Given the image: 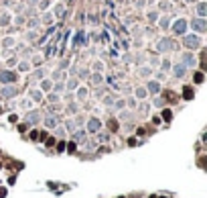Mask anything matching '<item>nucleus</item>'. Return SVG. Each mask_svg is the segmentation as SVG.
<instances>
[{
	"instance_id": "f257e3e1",
	"label": "nucleus",
	"mask_w": 207,
	"mask_h": 198,
	"mask_svg": "<svg viewBox=\"0 0 207 198\" xmlns=\"http://www.w3.org/2000/svg\"><path fill=\"white\" fill-rule=\"evenodd\" d=\"M101 131V121L97 117H92V119L85 121V133H92V135H97Z\"/></svg>"
},
{
	"instance_id": "f03ea898",
	"label": "nucleus",
	"mask_w": 207,
	"mask_h": 198,
	"mask_svg": "<svg viewBox=\"0 0 207 198\" xmlns=\"http://www.w3.org/2000/svg\"><path fill=\"white\" fill-rule=\"evenodd\" d=\"M173 49H177V43L173 39H169V37H164V39H160L156 43V51L159 53H167V51H173Z\"/></svg>"
},
{
	"instance_id": "7ed1b4c3",
	"label": "nucleus",
	"mask_w": 207,
	"mask_h": 198,
	"mask_svg": "<svg viewBox=\"0 0 207 198\" xmlns=\"http://www.w3.org/2000/svg\"><path fill=\"white\" fill-rule=\"evenodd\" d=\"M16 80H19V76H16V72H12V69H4V72H0V82H2L4 86L14 84Z\"/></svg>"
},
{
	"instance_id": "20e7f679",
	"label": "nucleus",
	"mask_w": 207,
	"mask_h": 198,
	"mask_svg": "<svg viewBox=\"0 0 207 198\" xmlns=\"http://www.w3.org/2000/svg\"><path fill=\"white\" fill-rule=\"evenodd\" d=\"M183 45L187 49H199L201 47V39L197 35H187V37H183Z\"/></svg>"
},
{
	"instance_id": "39448f33",
	"label": "nucleus",
	"mask_w": 207,
	"mask_h": 198,
	"mask_svg": "<svg viewBox=\"0 0 207 198\" xmlns=\"http://www.w3.org/2000/svg\"><path fill=\"white\" fill-rule=\"evenodd\" d=\"M185 31H187V20L185 19H179L173 23V33L175 35H185Z\"/></svg>"
},
{
	"instance_id": "423d86ee",
	"label": "nucleus",
	"mask_w": 207,
	"mask_h": 198,
	"mask_svg": "<svg viewBox=\"0 0 207 198\" xmlns=\"http://www.w3.org/2000/svg\"><path fill=\"white\" fill-rule=\"evenodd\" d=\"M191 29H195L197 31V33H205L207 31V23H205V19H193L191 20Z\"/></svg>"
},
{
	"instance_id": "0eeeda50",
	"label": "nucleus",
	"mask_w": 207,
	"mask_h": 198,
	"mask_svg": "<svg viewBox=\"0 0 207 198\" xmlns=\"http://www.w3.org/2000/svg\"><path fill=\"white\" fill-rule=\"evenodd\" d=\"M16 94H19V90H16L14 84L4 86V88H2V96H4V98H16Z\"/></svg>"
},
{
	"instance_id": "6e6552de",
	"label": "nucleus",
	"mask_w": 207,
	"mask_h": 198,
	"mask_svg": "<svg viewBox=\"0 0 207 198\" xmlns=\"http://www.w3.org/2000/svg\"><path fill=\"white\" fill-rule=\"evenodd\" d=\"M29 100L31 102H41L43 100V92L37 88H29Z\"/></svg>"
},
{
	"instance_id": "1a4fd4ad",
	"label": "nucleus",
	"mask_w": 207,
	"mask_h": 198,
	"mask_svg": "<svg viewBox=\"0 0 207 198\" xmlns=\"http://www.w3.org/2000/svg\"><path fill=\"white\" fill-rule=\"evenodd\" d=\"M146 92H148V94H159V92H160V82L150 80L148 84H146Z\"/></svg>"
},
{
	"instance_id": "9d476101",
	"label": "nucleus",
	"mask_w": 207,
	"mask_h": 198,
	"mask_svg": "<svg viewBox=\"0 0 207 198\" xmlns=\"http://www.w3.org/2000/svg\"><path fill=\"white\" fill-rule=\"evenodd\" d=\"M39 121H41L39 110H29V112H27V123H29V125H37Z\"/></svg>"
},
{
	"instance_id": "9b49d317",
	"label": "nucleus",
	"mask_w": 207,
	"mask_h": 198,
	"mask_svg": "<svg viewBox=\"0 0 207 198\" xmlns=\"http://www.w3.org/2000/svg\"><path fill=\"white\" fill-rule=\"evenodd\" d=\"M185 74H187V68H185L183 64H175L173 65V76L175 78H183Z\"/></svg>"
},
{
	"instance_id": "f8f14e48",
	"label": "nucleus",
	"mask_w": 207,
	"mask_h": 198,
	"mask_svg": "<svg viewBox=\"0 0 207 198\" xmlns=\"http://www.w3.org/2000/svg\"><path fill=\"white\" fill-rule=\"evenodd\" d=\"M134 96L140 100V102H144V100L148 98V92H146V88H144V86H138V88L134 90Z\"/></svg>"
},
{
	"instance_id": "ddd939ff",
	"label": "nucleus",
	"mask_w": 207,
	"mask_h": 198,
	"mask_svg": "<svg viewBox=\"0 0 207 198\" xmlns=\"http://www.w3.org/2000/svg\"><path fill=\"white\" fill-rule=\"evenodd\" d=\"M53 90V80H49V78H43L41 80V92H51Z\"/></svg>"
},
{
	"instance_id": "4468645a",
	"label": "nucleus",
	"mask_w": 207,
	"mask_h": 198,
	"mask_svg": "<svg viewBox=\"0 0 207 198\" xmlns=\"http://www.w3.org/2000/svg\"><path fill=\"white\" fill-rule=\"evenodd\" d=\"M45 127H47V129H57L59 119L57 117H45Z\"/></svg>"
},
{
	"instance_id": "2eb2a0df",
	"label": "nucleus",
	"mask_w": 207,
	"mask_h": 198,
	"mask_svg": "<svg viewBox=\"0 0 207 198\" xmlns=\"http://www.w3.org/2000/svg\"><path fill=\"white\" fill-rule=\"evenodd\" d=\"M101 82H104V78H101V74H100V72H96V74H92V76H89V84H92V86H100Z\"/></svg>"
},
{
	"instance_id": "dca6fc26",
	"label": "nucleus",
	"mask_w": 207,
	"mask_h": 198,
	"mask_svg": "<svg viewBox=\"0 0 207 198\" xmlns=\"http://www.w3.org/2000/svg\"><path fill=\"white\" fill-rule=\"evenodd\" d=\"M183 65H185V68L195 65V57H193V53H183Z\"/></svg>"
},
{
	"instance_id": "f3484780",
	"label": "nucleus",
	"mask_w": 207,
	"mask_h": 198,
	"mask_svg": "<svg viewBox=\"0 0 207 198\" xmlns=\"http://www.w3.org/2000/svg\"><path fill=\"white\" fill-rule=\"evenodd\" d=\"M65 78H67V74H65V72H61V69H57V72H53V76H51L49 80H55V82H63Z\"/></svg>"
},
{
	"instance_id": "a211bd4d",
	"label": "nucleus",
	"mask_w": 207,
	"mask_h": 198,
	"mask_svg": "<svg viewBox=\"0 0 207 198\" xmlns=\"http://www.w3.org/2000/svg\"><path fill=\"white\" fill-rule=\"evenodd\" d=\"M148 110H150V104L148 102H140L138 104V112L142 114V117H146V114H148Z\"/></svg>"
},
{
	"instance_id": "6ab92c4d",
	"label": "nucleus",
	"mask_w": 207,
	"mask_h": 198,
	"mask_svg": "<svg viewBox=\"0 0 207 198\" xmlns=\"http://www.w3.org/2000/svg\"><path fill=\"white\" fill-rule=\"evenodd\" d=\"M205 12H207V4H205V2H199V4H197V15H199V19H205Z\"/></svg>"
},
{
	"instance_id": "aec40b11",
	"label": "nucleus",
	"mask_w": 207,
	"mask_h": 198,
	"mask_svg": "<svg viewBox=\"0 0 207 198\" xmlns=\"http://www.w3.org/2000/svg\"><path fill=\"white\" fill-rule=\"evenodd\" d=\"M87 94H89V92H87V88H83V86H77V98L79 100H83V98H87Z\"/></svg>"
},
{
	"instance_id": "412c9836",
	"label": "nucleus",
	"mask_w": 207,
	"mask_h": 198,
	"mask_svg": "<svg viewBox=\"0 0 207 198\" xmlns=\"http://www.w3.org/2000/svg\"><path fill=\"white\" fill-rule=\"evenodd\" d=\"M73 139H75V141H83V139H85V131L83 129H75L73 131Z\"/></svg>"
},
{
	"instance_id": "4be33fe9",
	"label": "nucleus",
	"mask_w": 207,
	"mask_h": 198,
	"mask_svg": "<svg viewBox=\"0 0 207 198\" xmlns=\"http://www.w3.org/2000/svg\"><path fill=\"white\" fill-rule=\"evenodd\" d=\"M77 86H79V84H77V80H75V78H71V80H67L65 88H67L69 92H71V90H77Z\"/></svg>"
},
{
	"instance_id": "5701e85b",
	"label": "nucleus",
	"mask_w": 207,
	"mask_h": 198,
	"mask_svg": "<svg viewBox=\"0 0 207 198\" xmlns=\"http://www.w3.org/2000/svg\"><path fill=\"white\" fill-rule=\"evenodd\" d=\"M47 100H49V102H51V104H57L59 100H61V96H59V94H55V92H49Z\"/></svg>"
},
{
	"instance_id": "b1692460",
	"label": "nucleus",
	"mask_w": 207,
	"mask_h": 198,
	"mask_svg": "<svg viewBox=\"0 0 207 198\" xmlns=\"http://www.w3.org/2000/svg\"><path fill=\"white\" fill-rule=\"evenodd\" d=\"M29 69H31V65H29V61H27V59L19 61V72H29Z\"/></svg>"
},
{
	"instance_id": "393cba45",
	"label": "nucleus",
	"mask_w": 207,
	"mask_h": 198,
	"mask_svg": "<svg viewBox=\"0 0 207 198\" xmlns=\"http://www.w3.org/2000/svg\"><path fill=\"white\" fill-rule=\"evenodd\" d=\"M63 90H65V84H63V82H57V84H53V90H51V92L59 94V92H63Z\"/></svg>"
},
{
	"instance_id": "a878e982",
	"label": "nucleus",
	"mask_w": 207,
	"mask_h": 198,
	"mask_svg": "<svg viewBox=\"0 0 207 198\" xmlns=\"http://www.w3.org/2000/svg\"><path fill=\"white\" fill-rule=\"evenodd\" d=\"M43 76H45V72L43 69H37L33 76H31V82H35V80H43Z\"/></svg>"
},
{
	"instance_id": "bb28decb",
	"label": "nucleus",
	"mask_w": 207,
	"mask_h": 198,
	"mask_svg": "<svg viewBox=\"0 0 207 198\" xmlns=\"http://www.w3.org/2000/svg\"><path fill=\"white\" fill-rule=\"evenodd\" d=\"M65 129H67V131H69V133H73V131H75V129H77V127H75V123H73V119H69V121H65Z\"/></svg>"
},
{
	"instance_id": "cd10ccee",
	"label": "nucleus",
	"mask_w": 207,
	"mask_h": 198,
	"mask_svg": "<svg viewBox=\"0 0 207 198\" xmlns=\"http://www.w3.org/2000/svg\"><path fill=\"white\" fill-rule=\"evenodd\" d=\"M19 106H20V108H31V106H33V102H31L29 98H23V100L19 102Z\"/></svg>"
},
{
	"instance_id": "c85d7f7f",
	"label": "nucleus",
	"mask_w": 207,
	"mask_h": 198,
	"mask_svg": "<svg viewBox=\"0 0 207 198\" xmlns=\"http://www.w3.org/2000/svg\"><path fill=\"white\" fill-rule=\"evenodd\" d=\"M8 23H10V15H8V12H4V15L0 16V25H2V27H6Z\"/></svg>"
},
{
	"instance_id": "c756f323",
	"label": "nucleus",
	"mask_w": 207,
	"mask_h": 198,
	"mask_svg": "<svg viewBox=\"0 0 207 198\" xmlns=\"http://www.w3.org/2000/svg\"><path fill=\"white\" fill-rule=\"evenodd\" d=\"M2 45H4L6 49H8V47H12V45H14V39H12V37H6V39L2 41Z\"/></svg>"
},
{
	"instance_id": "7c9ffc66",
	"label": "nucleus",
	"mask_w": 207,
	"mask_h": 198,
	"mask_svg": "<svg viewBox=\"0 0 207 198\" xmlns=\"http://www.w3.org/2000/svg\"><path fill=\"white\" fill-rule=\"evenodd\" d=\"M114 106H116V108H118V110H122V108H124V106H126V100L118 98V100H116V102H114Z\"/></svg>"
},
{
	"instance_id": "2f4dec72",
	"label": "nucleus",
	"mask_w": 207,
	"mask_h": 198,
	"mask_svg": "<svg viewBox=\"0 0 207 198\" xmlns=\"http://www.w3.org/2000/svg\"><path fill=\"white\" fill-rule=\"evenodd\" d=\"M104 102H106V104H108V106H112V104H114V102H116V98H114V94H108V96H106V98H104Z\"/></svg>"
},
{
	"instance_id": "473e14b6",
	"label": "nucleus",
	"mask_w": 207,
	"mask_h": 198,
	"mask_svg": "<svg viewBox=\"0 0 207 198\" xmlns=\"http://www.w3.org/2000/svg\"><path fill=\"white\" fill-rule=\"evenodd\" d=\"M183 94H185V96H183V98H187V100H191V98H193V90H191V88H185V90H183Z\"/></svg>"
},
{
	"instance_id": "72a5a7b5",
	"label": "nucleus",
	"mask_w": 207,
	"mask_h": 198,
	"mask_svg": "<svg viewBox=\"0 0 207 198\" xmlns=\"http://www.w3.org/2000/svg\"><path fill=\"white\" fill-rule=\"evenodd\" d=\"M43 23H45V25H51V23H53V16H51V12H47V15L43 16Z\"/></svg>"
},
{
	"instance_id": "f704fd0d",
	"label": "nucleus",
	"mask_w": 207,
	"mask_h": 198,
	"mask_svg": "<svg viewBox=\"0 0 207 198\" xmlns=\"http://www.w3.org/2000/svg\"><path fill=\"white\" fill-rule=\"evenodd\" d=\"M138 74H140V76H144V78H148V76H150V68H140Z\"/></svg>"
},
{
	"instance_id": "c9c22d12",
	"label": "nucleus",
	"mask_w": 207,
	"mask_h": 198,
	"mask_svg": "<svg viewBox=\"0 0 207 198\" xmlns=\"http://www.w3.org/2000/svg\"><path fill=\"white\" fill-rule=\"evenodd\" d=\"M152 104H154V106H164V100H163V98H159V96H156V98L152 100Z\"/></svg>"
},
{
	"instance_id": "e433bc0d",
	"label": "nucleus",
	"mask_w": 207,
	"mask_h": 198,
	"mask_svg": "<svg viewBox=\"0 0 207 198\" xmlns=\"http://www.w3.org/2000/svg\"><path fill=\"white\" fill-rule=\"evenodd\" d=\"M67 68H69V61H67V59H63L61 64H59V69H61V72H65Z\"/></svg>"
},
{
	"instance_id": "4c0bfd02",
	"label": "nucleus",
	"mask_w": 207,
	"mask_h": 198,
	"mask_svg": "<svg viewBox=\"0 0 207 198\" xmlns=\"http://www.w3.org/2000/svg\"><path fill=\"white\" fill-rule=\"evenodd\" d=\"M67 110H69V112H77V110H79V108H77V104H75V102H69Z\"/></svg>"
},
{
	"instance_id": "58836bf2",
	"label": "nucleus",
	"mask_w": 207,
	"mask_h": 198,
	"mask_svg": "<svg viewBox=\"0 0 207 198\" xmlns=\"http://www.w3.org/2000/svg\"><path fill=\"white\" fill-rule=\"evenodd\" d=\"M201 82H203V74L197 72V74H195V84H201Z\"/></svg>"
},
{
	"instance_id": "ea45409f",
	"label": "nucleus",
	"mask_w": 207,
	"mask_h": 198,
	"mask_svg": "<svg viewBox=\"0 0 207 198\" xmlns=\"http://www.w3.org/2000/svg\"><path fill=\"white\" fill-rule=\"evenodd\" d=\"M63 12H65V8H63V6L59 4L57 8H55V15H57V16H63Z\"/></svg>"
},
{
	"instance_id": "a19ab883",
	"label": "nucleus",
	"mask_w": 207,
	"mask_h": 198,
	"mask_svg": "<svg viewBox=\"0 0 207 198\" xmlns=\"http://www.w3.org/2000/svg\"><path fill=\"white\" fill-rule=\"evenodd\" d=\"M160 27H163V29H167V27H169V16L160 19Z\"/></svg>"
},
{
	"instance_id": "79ce46f5",
	"label": "nucleus",
	"mask_w": 207,
	"mask_h": 198,
	"mask_svg": "<svg viewBox=\"0 0 207 198\" xmlns=\"http://www.w3.org/2000/svg\"><path fill=\"white\" fill-rule=\"evenodd\" d=\"M126 119H130V114H128V110H122L120 112V121H126Z\"/></svg>"
},
{
	"instance_id": "37998d69",
	"label": "nucleus",
	"mask_w": 207,
	"mask_h": 198,
	"mask_svg": "<svg viewBox=\"0 0 207 198\" xmlns=\"http://www.w3.org/2000/svg\"><path fill=\"white\" fill-rule=\"evenodd\" d=\"M19 64V61H16V57H10L8 61H6V65H8V68H12V65H16Z\"/></svg>"
},
{
	"instance_id": "c03bdc74",
	"label": "nucleus",
	"mask_w": 207,
	"mask_h": 198,
	"mask_svg": "<svg viewBox=\"0 0 207 198\" xmlns=\"http://www.w3.org/2000/svg\"><path fill=\"white\" fill-rule=\"evenodd\" d=\"M97 139H100V141H108V139H110V135H106V133H100V135H97Z\"/></svg>"
},
{
	"instance_id": "a18cd8bd",
	"label": "nucleus",
	"mask_w": 207,
	"mask_h": 198,
	"mask_svg": "<svg viewBox=\"0 0 207 198\" xmlns=\"http://www.w3.org/2000/svg\"><path fill=\"white\" fill-rule=\"evenodd\" d=\"M163 117L169 121V119H171V110H169V108H164V110H163Z\"/></svg>"
},
{
	"instance_id": "49530a36",
	"label": "nucleus",
	"mask_w": 207,
	"mask_h": 198,
	"mask_svg": "<svg viewBox=\"0 0 207 198\" xmlns=\"http://www.w3.org/2000/svg\"><path fill=\"white\" fill-rule=\"evenodd\" d=\"M169 68H171V61H169V59H164V61H163V69H164V72H167V69H169Z\"/></svg>"
},
{
	"instance_id": "de8ad7c7",
	"label": "nucleus",
	"mask_w": 207,
	"mask_h": 198,
	"mask_svg": "<svg viewBox=\"0 0 207 198\" xmlns=\"http://www.w3.org/2000/svg\"><path fill=\"white\" fill-rule=\"evenodd\" d=\"M148 19L150 20H156V19H159V15H156V12H148Z\"/></svg>"
},
{
	"instance_id": "09e8293b",
	"label": "nucleus",
	"mask_w": 207,
	"mask_h": 198,
	"mask_svg": "<svg viewBox=\"0 0 207 198\" xmlns=\"http://www.w3.org/2000/svg\"><path fill=\"white\" fill-rule=\"evenodd\" d=\"M93 68H96V72H100L104 65H101V61H96V64H93Z\"/></svg>"
},
{
	"instance_id": "8fccbe9b",
	"label": "nucleus",
	"mask_w": 207,
	"mask_h": 198,
	"mask_svg": "<svg viewBox=\"0 0 207 198\" xmlns=\"http://www.w3.org/2000/svg\"><path fill=\"white\" fill-rule=\"evenodd\" d=\"M8 121H10V123H16V121H19V117H16V114H10Z\"/></svg>"
},
{
	"instance_id": "3c124183",
	"label": "nucleus",
	"mask_w": 207,
	"mask_h": 198,
	"mask_svg": "<svg viewBox=\"0 0 207 198\" xmlns=\"http://www.w3.org/2000/svg\"><path fill=\"white\" fill-rule=\"evenodd\" d=\"M173 2H177V0H173Z\"/></svg>"
}]
</instances>
